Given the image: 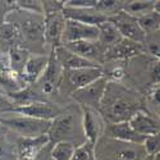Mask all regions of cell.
I'll list each match as a JSON object with an SVG mask.
<instances>
[{
	"label": "cell",
	"mask_w": 160,
	"mask_h": 160,
	"mask_svg": "<svg viewBox=\"0 0 160 160\" xmlns=\"http://www.w3.org/2000/svg\"><path fill=\"white\" fill-rule=\"evenodd\" d=\"M98 0H67L63 7L67 8H95Z\"/></svg>",
	"instance_id": "35"
},
{
	"label": "cell",
	"mask_w": 160,
	"mask_h": 160,
	"mask_svg": "<svg viewBox=\"0 0 160 160\" xmlns=\"http://www.w3.org/2000/svg\"><path fill=\"white\" fill-rule=\"evenodd\" d=\"M0 160H18L16 150V136L10 132L0 136Z\"/></svg>",
	"instance_id": "27"
},
{
	"label": "cell",
	"mask_w": 160,
	"mask_h": 160,
	"mask_svg": "<svg viewBox=\"0 0 160 160\" xmlns=\"http://www.w3.org/2000/svg\"><path fill=\"white\" fill-rule=\"evenodd\" d=\"M8 132V129L2 124V123H0V136H3V135H5V133Z\"/></svg>",
	"instance_id": "39"
},
{
	"label": "cell",
	"mask_w": 160,
	"mask_h": 160,
	"mask_svg": "<svg viewBox=\"0 0 160 160\" xmlns=\"http://www.w3.org/2000/svg\"><path fill=\"white\" fill-rule=\"evenodd\" d=\"M159 5H160L159 0H128V2H124L123 12H126L127 14L135 18H138L141 16L148 14L150 12L160 13Z\"/></svg>",
	"instance_id": "24"
},
{
	"label": "cell",
	"mask_w": 160,
	"mask_h": 160,
	"mask_svg": "<svg viewBox=\"0 0 160 160\" xmlns=\"http://www.w3.org/2000/svg\"><path fill=\"white\" fill-rule=\"evenodd\" d=\"M99 30L95 26L83 24L76 21L65 19L62 35V45L77 41H98Z\"/></svg>",
	"instance_id": "14"
},
{
	"label": "cell",
	"mask_w": 160,
	"mask_h": 160,
	"mask_svg": "<svg viewBox=\"0 0 160 160\" xmlns=\"http://www.w3.org/2000/svg\"><path fill=\"white\" fill-rule=\"evenodd\" d=\"M76 146L68 142H58L51 145L50 158L52 160H72Z\"/></svg>",
	"instance_id": "29"
},
{
	"label": "cell",
	"mask_w": 160,
	"mask_h": 160,
	"mask_svg": "<svg viewBox=\"0 0 160 160\" xmlns=\"http://www.w3.org/2000/svg\"><path fill=\"white\" fill-rule=\"evenodd\" d=\"M102 135L124 141V142H132V143H142L145 137L140 136L132 129L128 122H121V123H114V124H105V129Z\"/></svg>",
	"instance_id": "21"
},
{
	"label": "cell",
	"mask_w": 160,
	"mask_h": 160,
	"mask_svg": "<svg viewBox=\"0 0 160 160\" xmlns=\"http://www.w3.org/2000/svg\"><path fill=\"white\" fill-rule=\"evenodd\" d=\"M63 14L65 19L76 21L83 24L88 26H95L98 27L99 24L105 22L106 18L102 16L100 12H98L95 8H67L63 7Z\"/></svg>",
	"instance_id": "19"
},
{
	"label": "cell",
	"mask_w": 160,
	"mask_h": 160,
	"mask_svg": "<svg viewBox=\"0 0 160 160\" xmlns=\"http://www.w3.org/2000/svg\"><path fill=\"white\" fill-rule=\"evenodd\" d=\"M50 149H51V145L49 146V148L40 155V156H37L36 159H33V160H49V158H50Z\"/></svg>",
	"instance_id": "38"
},
{
	"label": "cell",
	"mask_w": 160,
	"mask_h": 160,
	"mask_svg": "<svg viewBox=\"0 0 160 160\" xmlns=\"http://www.w3.org/2000/svg\"><path fill=\"white\" fill-rule=\"evenodd\" d=\"M106 82L108 81L104 77H101L96 79V81L91 82L90 85L74 91L69 98L71 102L78 105L79 108H88V109L99 110L100 102L102 100L104 92H105Z\"/></svg>",
	"instance_id": "10"
},
{
	"label": "cell",
	"mask_w": 160,
	"mask_h": 160,
	"mask_svg": "<svg viewBox=\"0 0 160 160\" xmlns=\"http://www.w3.org/2000/svg\"><path fill=\"white\" fill-rule=\"evenodd\" d=\"M45 17V50L50 55L57 48L62 46V35L65 24L63 14V2L46 0L42 2Z\"/></svg>",
	"instance_id": "7"
},
{
	"label": "cell",
	"mask_w": 160,
	"mask_h": 160,
	"mask_svg": "<svg viewBox=\"0 0 160 160\" xmlns=\"http://www.w3.org/2000/svg\"><path fill=\"white\" fill-rule=\"evenodd\" d=\"M16 8L24 12H30V13L44 14L41 0H18V2H16Z\"/></svg>",
	"instance_id": "33"
},
{
	"label": "cell",
	"mask_w": 160,
	"mask_h": 160,
	"mask_svg": "<svg viewBox=\"0 0 160 160\" xmlns=\"http://www.w3.org/2000/svg\"><path fill=\"white\" fill-rule=\"evenodd\" d=\"M102 77V71L99 67H90V68L79 69H63L62 79L58 90V101L62 105L69 104L71 95L74 91L82 88L91 82Z\"/></svg>",
	"instance_id": "6"
},
{
	"label": "cell",
	"mask_w": 160,
	"mask_h": 160,
	"mask_svg": "<svg viewBox=\"0 0 160 160\" xmlns=\"http://www.w3.org/2000/svg\"><path fill=\"white\" fill-rule=\"evenodd\" d=\"M128 123L132 127V129L142 137L160 135L159 118L148 112H138L129 119Z\"/></svg>",
	"instance_id": "17"
},
{
	"label": "cell",
	"mask_w": 160,
	"mask_h": 160,
	"mask_svg": "<svg viewBox=\"0 0 160 160\" xmlns=\"http://www.w3.org/2000/svg\"><path fill=\"white\" fill-rule=\"evenodd\" d=\"M52 52H54V57L58 60L59 65L62 67V69H79V68H90V67H99L94 63L73 54L72 51L67 50L64 46L57 48Z\"/></svg>",
	"instance_id": "22"
},
{
	"label": "cell",
	"mask_w": 160,
	"mask_h": 160,
	"mask_svg": "<svg viewBox=\"0 0 160 160\" xmlns=\"http://www.w3.org/2000/svg\"><path fill=\"white\" fill-rule=\"evenodd\" d=\"M82 112V128L85 133V138L87 142L94 143L102 136L105 129V122L98 110L81 108Z\"/></svg>",
	"instance_id": "16"
},
{
	"label": "cell",
	"mask_w": 160,
	"mask_h": 160,
	"mask_svg": "<svg viewBox=\"0 0 160 160\" xmlns=\"http://www.w3.org/2000/svg\"><path fill=\"white\" fill-rule=\"evenodd\" d=\"M159 33L160 32L146 35L145 41L141 45L142 54L159 59V55H160V38H159Z\"/></svg>",
	"instance_id": "31"
},
{
	"label": "cell",
	"mask_w": 160,
	"mask_h": 160,
	"mask_svg": "<svg viewBox=\"0 0 160 160\" xmlns=\"http://www.w3.org/2000/svg\"><path fill=\"white\" fill-rule=\"evenodd\" d=\"M151 160H160V154H156V155L151 156Z\"/></svg>",
	"instance_id": "40"
},
{
	"label": "cell",
	"mask_w": 160,
	"mask_h": 160,
	"mask_svg": "<svg viewBox=\"0 0 160 160\" xmlns=\"http://www.w3.org/2000/svg\"><path fill=\"white\" fill-rule=\"evenodd\" d=\"M145 160H151V156H148V158H146Z\"/></svg>",
	"instance_id": "41"
},
{
	"label": "cell",
	"mask_w": 160,
	"mask_h": 160,
	"mask_svg": "<svg viewBox=\"0 0 160 160\" xmlns=\"http://www.w3.org/2000/svg\"><path fill=\"white\" fill-rule=\"evenodd\" d=\"M63 69L54 57V52L50 54L49 64L45 72L33 85H30L31 90L36 96L37 101H54L58 102V90L62 79Z\"/></svg>",
	"instance_id": "9"
},
{
	"label": "cell",
	"mask_w": 160,
	"mask_h": 160,
	"mask_svg": "<svg viewBox=\"0 0 160 160\" xmlns=\"http://www.w3.org/2000/svg\"><path fill=\"white\" fill-rule=\"evenodd\" d=\"M19 45H22V38L17 26L10 22L0 24V51L8 52L12 48Z\"/></svg>",
	"instance_id": "23"
},
{
	"label": "cell",
	"mask_w": 160,
	"mask_h": 160,
	"mask_svg": "<svg viewBox=\"0 0 160 160\" xmlns=\"http://www.w3.org/2000/svg\"><path fill=\"white\" fill-rule=\"evenodd\" d=\"M142 54V48L140 44L132 42L129 40L122 38L119 42H117L114 46L109 48L105 51V60H122V62H128L129 59L135 58L137 55Z\"/></svg>",
	"instance_id": "18"
},
{
	"label": "cell",
	"mask_w": 160,
	"mask_h": 160,
	"mask_svg": "<svg viewBox=\"0 0 160 160\" xmlns=\"http://www.w3.org/2000/svg\"><path fill=\"white\" fill-rule=\"evenodd\" d=\"M108 19L115 26L119 35L123 38L129 40L132 42L140 44V45L143 44L146 35L142 31V28L140 27V24L135 17H132V16L127 14L126 12L121 10V12H118L117 14H114L113 17H109Z\"/></svg>",
	"instance_id": "12"
},
{
	"label": "cell",
	"mask_w": 160,
	"mask_h": 160,
	"mask_svg": "<svg viewBox=\"0 0 160 160\" xmlns=\"http://www.w3.org/2000/svg\"><path fill=\"white\" fill-rule=\"evenodd\" d=\"M14 108H16V105L12 102L9 96L0 91V115H3L5 113H9V112H13Z\"/></svg>",
	"instance_id": "36"
},
{
	"label": "cell",
	"mask_w": 160,
	"mask_h": 160,
	"mask_svg": "<svg viewBox=\"0 0 160 160\" xmlns=\"http://www.w3.org/2000/svg\"><path fill=\"white\" fill-rule=\"evenodd\" d=\"M123 7L124 2H122V0H98L95 9L106 18H109L117 14L118 12L123 10Z\"/></svg>",
	"instance_id": "30"
},
{
	"label": "cell",
	"mask_w": 160,
	"mask_h": 160,
	"mask_svg": "<svg viewBox=\"0 0 160 160\" xmlns=\"http://www.w3.org/2000/svg\"><path fill=\"white\" fill-rule=\"evenodd\" d=\"M49 58L50 55L46 54H30L28 60L22 72V79L26 85H33L42 76L49 64Z\"/></svg>",
	"instance_id": "20"
},
{
	"label": "cell",
	"mask_w": 160,
	"mask_h": 160,
	"mask_svg": "<svg viewBox=\"0 0 160 160\" xmlns=\"http://www.w3.org/2000/svg\"><path fill=\"white\" fill-rule=\"evenodd\" d=\"M49 160H52V159H51V158H49Z\"/></svg>",
	"instance_id": "42"
},
{
	"label": "cell",
	"mask_w": 160,
	"mask_h": 160,
	"mask_svg": "<svg viewBox=\"0 0 160 160\" xmlns=\"http://www.w3.org/2000/svg\"><path fill=\"white\" fill-rule=\"evenodd\" d=\"M62 46L72 51L73 54L99 65L100 68L104 64L105 50L101 48V45L98 41H77V42L63 44Z\"/></svg>",
	"instance_id": "15"
},
{
	"label": "cell",
	"mask_w": 160,
	"mask_h": 160,
	"mask_svg": "<svg viewBox=\"0 0 160 160\" xmlns=\"http://www.w3.org/2000/svg\"><path fill=\"white\" fill-rule=\"evenodd\" d=\"M96 160H145L148 158L142 143L119 141L108 136H100L94 145Z\"/></svg>",
	"instance_id": "5"
},
{
	"label": "cell",
	"mask_w": 160,
	"mask_h": 160,
	"mask_svg": "<svg viewBox=\"0 0 160 160\" xmlns=\"http://www.w3.org/2000/svg\"><path fill=\"white\" fill-rule=\"evenodd\" d=\"M99 114L105 124L128 122L138 112H148L145 96L122 82H106ZM149 113V112H148Z\"/></svg>",
	"instance_id": "1"
},
{
	"label": "cell",
	"mask_w": 160,
	"mask_h": 160,
	"mask_svg": "<svg viewBox=\"0 0 160 160\" xmlns=\"http://www.w3.org/2000/svg\"><path fill=\"white\" fill-rule=\"evenodd\" d=\"M72 160H96L94 152V143L86 141L81 146H77L72 156Z\"/></svg>",
	"instance_id": "32"
},
{
	"label": "cell",
	"mask_w": 160,
	"mask_h": 160,
	"mask_svg": "<svg viewBox=\"0 0 160 160\" xmlns=\"http://www.w3.org/2000/svg\"><path fill=\"white\" fill-rule=\"evenodd\" d=\"M12 71L10 65H9V58H8V52H2L0 51V76Z\"/></svg>",
	"instance_id": "37"
},
{
	"label": "cell",
	"mask_w": 160,
	"mask_h": 160,
	"mask_svg": "<svg viewBox=\"0 0 160 160\" xmlns=\"http://www.w3.org/2000/svg\"><path fill=\"white\" fill-rule=\"evenodd\" d=\"M159 78L160 60L158 58L140 54L127 62L126 77L122 83L145 95V92L150 87L160 85Z\"/></svg>",
	"instance_id": "4"
},
{
	"label": "cell",
	"mask_w": 160,
	"mask_h": 160,
	"mask_svg": "<svg viewBox=\"0 0 160 160\" xmlns=\"http://www.w3.org/2000/svg\"><path fill=\"white\" fill-rule=\"evenodd\" d=\"M5 22H10L18 27L22 46L27 49L31 54H46L44 14L30 13L16 8L7 16Z\"/></svg>",
	"instance_id": "2"
},
{
	"label": "cell",
	"mask_w": 160,
	"mask_h": 160,
	"mask_svg": "<svg viewBox=\"0 0 160 160\" xmlns=\"http://www.w3.org/2000/svg\"><path fill=\"white\" fill-rule=\"evenodd\" d=\"M48 137L51 145L68 142L73 146H81L86 142L82 128V112L78 105L69 102L60 115L50 122Z\"/></svg>",
	"instance_id": "3"
},
{
	"label": "cell",
	"mask_w": 160,
	"mask_h": 160,
	"mask_svg": "<svg viewBox=\"0 0 160 160\" xmlns=\"http://www.w3.org/2000/svg\"><path fill=\"white\" fill-rule=\"evenodd\" d=\"M140 27L145 32V35L156 33L160 32V13L158 12H150L148 14L141 16L136 18Z\"/></svg>",
	"instance_id": "28"
},
{
	"label": "cell",
	"mask_w": 160,
	"mask_h": 160,
	"mask_svg": "<svg viewBox=\"0 0 160 160\" xmlns=\"http://www.w3.org/2000/svg\"><path fill=\"white\" fill-rule=\"evenodd\" d=\"M50 145L48 135L38 137H16L17 159L33 160L41 155Z\"/></svg>",
	"instance_id": "13"
},
{
	"label": "cell",
	"mask_w": 160,
	"mask_h": 160,
	"mask_svg": "<svg viewBox=\"0 0 160 160\" xmlns=\"http://www.w3.org/2000/svg\"><path fill=\"white\" fill-rule=\"evenodd\" d=\"M142 146L148 156H154L156 154H160V135L145 137Z\"/></svg>",
	"instance_id": "34"
},
{
	"label": "cell",
	"mask_w": 160,
	"mask_h": 160,
	"mask_svg": "<svg viewBox=\"0 0 160 160\" xmlns=\"http://www.w3.org/2000/svg\"><path fill=\"white\" fill-rule=\"evenodd\" d=\"M65 106L67 105H62L54 101H33L23 106H17L13 112L26 117L40 119V121L51 122L52 119H55L63 113Z\"/></svg>",
	"instance_id": "11"
},
{
	"label": "cell",
	"mask_w": 160,
	"mask_h": 160,
	"mask_svg": "<svg viewBox=\"0 0 160 160\" xmlns=\"http://www.w3.org/2000/svg\"><path fill=\"white\" fill-rule=\"evenodd\" d=\"M31 52L23 48L22 45L19 46H14L8 51V58H9V65L12 72H14L16 74L22 77V72L24 69V65L28 60Z\"/></svg>",
	"instance_id": "26"
},
{
	"label": "cell",
	"mask_w": 160,
	"mask_h": 160,
	"mask_svg": "<svg viewBox=\"0 0 160 160\" xmlns=\"http://www.w3.org/2000/svg\"><path fill=\"white\" fill-rule=\"evenodd\" d=\"M0 123L16 137L44 136L48 135L50 127V122L48 121H40V119L26 117L14 112H9L0 115Z\"/></svg>",
	"instance_id": "8"
},
{
	"label": "cell",
	"mask_w": 160,
	"mask_h": 160,
	"mask_svg": "<svg viewBox=\"0 0 160 160\" xmlns=\"http://www.w3.org/2000/svg\"><path fill=\"white\" fill-rule=\"evenodd\" d=\"M99 30V37H98V42L101 45V48L106 51L109 48L114 46L117 42H119L123 38L119 35L118 30L115 28V26L109 21L106 19L105 22H102L101 24L98 26Z\"/></svg>",
	"instance_id": "25"
}]
</instances>
